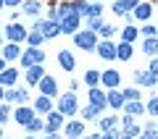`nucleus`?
Masks as SVG:
<instances>
[{"mask_svg": "<svg viewBox=\"0 0 158 139\" xmlns=\"http://www.w3.org/2000/svg\"><path fill=\"white\" fill-rule=\"evenodd\" d=\"M34 32H40L42 37H48V39H53V37H58L61 34V24H56V21H34Z\"/></svg>", "mask_w": 158, "mask_h": 139, "instance_id": "f257e3e1", "label": "nucleus"}, {"mask_svg": "<svg viewBox=\"0 0 158 139\" xmlns=\"http://www.w3.org/2000/svg\"><path fill=\"white\" fill-rule=\"evenodd\" d=\"M42 61H45V55H42L37 47H32L29 53H24V55H21V63H24V66H29V68H32V66H40Z\"/></svg>", "mask_w": 158, "mask_h": 139, "instance_id": "f03ea898", "label": "nucleus"}, {"mask_svg": "<svg viewBox=\"0 0 158 139\" xmlns=\"http://www.w3.org/2000/svg\"><path fill=\"white\" fill-rule=\"evenodd\" d=\"M58 108H61L63 116H74V113H77V97L74 95H63L61 102H58Z\"/></svg>", "mask_w": 158, "mask_h": 139, "instance_id": "7ed1b4c3", "label": "nucleus"}, {"mask_svg": "<svg viewBox=\"0 0 158 139\" xmlns=\"http://www.w3.org/2000/svg\"><path fill=\"white\" fill-rule=\"evenodd\" d=\"M74 42H77L79 47L90 50V47H95V34L92 32H79V34H74Z\"/></svg>", "mask_w": 158, "mask_h": 139, "instance_id": "20e7f679", "label": "nucleus"}, {"mask_svg": "<svg viewBox=\"0 0 158 139\" xmlns=\"http://www.w3.org/2000/svg\"><path fill=\"white\" fill-rule=\"evenodd\" d=\"M98 55H100L103 61H111V58H116V47H113L111 42H100L98 45Z\"/></svg>", "mask_w": 158, "mask_h": 139, "instance_id": "39448f33", "label": "nucleus"}, {"mask_svg": "<svg viewBox=\"0 0 158 139\" xmlns=\"http://www.w3.org/2000/svg\"><path fill=\"white\" fill-rule=\"evenodd\" d=\"M6 34L11 37V42H19V39H24V37H27V29H24V26H19V24H11V26L6 29Z\"/></svg>", "mask_w": 158, "mask_h": 139, "instance_id": "423d86ee", "label": "nucleus"}, {"mask_svg": "<svg viewBox=\"0 0 158 139\" xmlns=\"http://www.w3.org/2000/svg\"><path fill=\"white\" fill-rule=\"evenodd\" d=\"M77 24H79V16H77V13H71V16H66L61 21V32H66V34L77 32Z\"/></svg>", "mask_w": 158, "mask_h": 139, "instance_id": "0eeeda50", "label": "nucleus"}, {"mask_svg": "<svg viewBox=\"0 0 158 139\" xmlns=\"http://www.w3.org/2000/svg\"><path fill=\"white\" fill-rule=\"evenodd\" d=\"M40 92H42L45 97H53L56 95V81H53L50 76H45L42 81H40Z\"/></svg>", "mask_w": 158, "mask_h": 139, "instance_id": "6e6552de", "label": "nucleus"}, {"mask_svg": "<svg viewBox=\"0 0 158 139\" xmlns=\"http://www.w3.org/2000/svg\"><path fill=\"white\" fill-rule=\"evenodd\" d=\"M42 79H45L42 66H32V68H29V73H27V81H29V84H40Z\"/></svg>", "mask_w": 158, "mask_h": 139, "instance_id": "1a4fd4ad", "label": "nucleus"}, {"mask_svg": "<svg viewBox=\"0 0 158 139\" xmlns=\"http://www.w3.org/2000/svg\"><path fill=\"white\" fill-rule=\"evenodd\" d=\"M16 76L19 73L13 71V68H6V71H0V84H3V87H11V84L16 81Z\"/></svg>", "mask_w": 158, "mask_h": 139, "instance_id": "9d476101", "label": "nucleus"}, {"mask_svg": "<svg viewBox=\"0 0 158 139\" xmlns=\"http://www.w3.org/2000/svg\"><path fill=\"white\" fill-rule=\"evenodd\" d=\"M82 131H85V126H82L79 121H74V123H69L66 137H69V139H79V137H82Z\"/></svg>", "mask_w": 158, "mask_h": 139, "instance_id": "9b49d317", "label": "nucleus"}, {"mask_svg": "<svg viewBox=\"0 0 158 139\" xmlns=\"http://www.w3.org/2000/svg\"><path fill=\"white\" fill-rule=\"evenodd\" d=\"M58 63H61L66 71H71V68H74V58H71V53H69V50H61V53H58Z\"/></svg>", "mask_w": 158, "mask_h": 139, "instance_id": "f8f14e48", "label": "nucleus"}, {"mask_svg": "<svg viewBox=\"0 0 158 139\" xmlns=\"http://www.w3.org/2000/svg\"><path fill=\"white\" fill-rule=\"evenodd\" d=\"M21 11H24V13H29V16H37V13L42 11V6H40L37 0H27V3L21 6Z\"/></svg>", "mask_w": 158, "mask_h": 139, "instance_id": "ddd939ff", "label": "nucleus"}, {"mask_svg": "<svg viewBox=\"0 0 158 139\" xmlns=\"http://www.w3.org/2000/svg\"><path fill=\"white\" fill-rule=\"evenodd\" d=\"M61 123H63V118H61V113H50V116H48V131H56V129L58 126H61Z\"/></svg>", "mask_w": 158, "mask_h": 139, "instance_id": "4468645a", "label": "nucleus"}, {"mask_svg": "<svg viewBox=\"0 0 158 139\" xmlns=\"http://www.w3.org/2000/svg\"><path fill=\"white\" fill-rule=\"evenodd\" d=\"M135 16L142 18V21H148V18H150V3H140V6L135 8Z\"/></svg>", "mask_w": 158, "mask_h": 139, "instance_id": "2eb2a0df", "label": "nucleus"}, {"mask_svg": "<svg viewBox=\"0 0 158 139\" xmlns=\"http://www.w3.org/2000/svg\"><path fill=\"white\" fill-rule=\"evenodd\" d=\"M90 100H92V105H95V108L106 105V95H103L100 89H92V92H90Z\"/></svg>", "mask_w": 158, "mask_h": 139, "instance_id": "dca6fc26", "label": "nucleus"}, {"mask_svg": "<svg viewBox=\"0 0 158 139\" xmlns=\"http://www.w3.org/2000/svg\"><path fill=\"white\" fill-rule=\"evenodd\" d=\"M135 76H137V81H140V84H148V87H153V84H156V73H145V71H137Z\"/></svg>", "mask_w": 158, "mask_h": 139, "instance_id": "f3484780", "label": "nucleus"}, {"mask_svg": "<svg viewBox=\"0 0 158 139\" xmlns=\"http://www.w3.org/2000/svg\"><path fill=\"white\" fill-rule=\"evenodd\" d=\"M16 121L27 126V123L32 121V110H29V108H19V110H16Z\"/></svg>", "mask_w": 158, "mask_h": 139, "instance_id": "a211bd4d", "label": "nucleus"}, {"mask_svg": "<svg viewBox=\"0 0 158 139\" xmlns=\"http://www.w3.org/2000/svg\"><path fill=\"white\" fill-rule=\"evenodd\" d=\"M100 79H103V84H106V87H116V84H118V73H116V71H106Z\"/></svg>", "mask_w": 158, "mask_h": 139, "instance_id": "6ab92c4d", "label": "nucleus"}, {"mask_svg": "<svg viewBox=\"0 0 158 139\" xmlns=\"http://www.w3.org/2000/svg\"><path fill=\"white\" fill-rule=\"evenodd\" d=\"M6 100H11V102H24V100H27V92H24V89H11Z\"/></svg>", "mask_w": 158, "mask_h": 139, "instance_id": "aec40b11", "label": "nucleus"}, {"mask_svg": "<svg viewBox=\"0 0 158 139\" xmlns=\"http://www.w3.org/2000/svg\"><path fill=\"white\" fill-rule=\"evenodd\" d=\"M116 58H121V61H129V58H132V47H129V42H124L121 47H116Z\"/></svg>", "mask_w": 158, "mask_h": 139, "instance_id": "412c9836", "label": "nucleus"}, {"mask_svg": "<svg viewBox=\"0 0 158 139\" xmlns=\"http://www.w3.org/2000/svg\"><path fill=\"white\" fill-rule=\"evenodd\" d=\"M145 55H153V53H158V39L156 37H150V39H145Z\"/></svg>", "mask_w": 158, "mask_h": 139, "instance_id": "4be33fe9", "label": "nucleus"}, {"mask_svg": "<svg viewBox=\"0 0 158 139\" xmlns=\"http://www.w3.org/2000/svg\"><path fill=\"white\" fill-rule=\"evenodd\" d=\"M108 105L121 108V105H124V95H118V92H111V95H108Z\"/></svg>", "mask_w": 158, "mask_h": 139, "instance_id": "5701e85b", "label": "nucleus"}, {"mask_svg": "<svg viewBox=\"0 0 158 139\" xmlns=\"http://www.w3.org/2000/svg\"><path fill=\"white\" fill-rule=\"evenodd\" d=\"M34 108H37V110H42V113H48V110H50V100H48L45 95H40L37 102H34Z\"/></svg>", "mask_w": 158, "mask_h": 139, "instance_id": "b1692460", "label": "nucleus"}, {"mask_svg": "<svg viewBox=\"0 0 158 139\" xmlns=\"http://www.w3.org/2000/svg\"><path fill=\"white\" fill-rule=\"evenodd\" d=\"M142 110H145V108H142L137 100H135V102H127V113H129V116H140Z\"/></svg>", "mask_w": 158, "mask_h": 139, "instance_id": "393cba45", "label": "nucleus"}, {"mask_svg": "<svg viewBox=\"0 0 158 139\" xmlns=\"http://www.w3.org/2000/svg\"><path fill=\"white\" fill-rule=\"evenodd\" d=\"M100 76H103V73H98V71H87V76H85V81L90 84V87H95V84L100 81Z\"/></svg>", "mask_w": 158, "mask_h": 139, "instance_id": "a878e982", "label": "nucleus"}, {"mask_svg": "<svg viewBox=\"0 0 158 139\" xmlns=\"http://www.w3.org/2000/svg\"><path fill=\"white\" fill-rule=\"evenodd\" d=\"M13 58H21V55H19V47H16V45H8V47H6V61H13Z\"/></svg>", "mask_w": 158, "mask_h": 139, "instance_id": "bb28decb", "label": "nucleus"}, {"mask_svg": "<svg viewBox=\"0 0 158 139\" xmlns=\"http://www.w3.org/2000/svg\"><path fill=\"white\" fill-rule=\"evenodd\" d=\"M121 37H124V42H132V39L137 37V29L135 26H127L124 32H121Z\"/></svg>", "mask_w": 158, "mask_h": 139, "instance_id": "cd10ccee", "label": "nucleus"}, {"mask_svg": "<svg viewBox=\"0 0 158 139\" xmlns=\"http://www.w3.org/2000/svg\"><path fill=\"white\" fill-rule=\"evenodd\" d=\"M142 139H158V129L150 123V126H148L145 131H142Z\"/></svg>", "mask_w": 158, "mask_h": 139, "instance_id": "c85d7f7f", "label": "nucleus"}, {"mask_svg": "<svg viewBox=\"0 0 158 139\" xmlns=\"http://www.w3.org/2000/svg\"><path fill=\"white\" fill-rule=\"evenodd\" d=\"M71 6H74V13H77V16L79 13H87V8H90L85 0H77V3H71Z\"/></svg>", "mask_w": 158, "mask_h": 139, "instance_id": "c756f323", "label": "nucleus"}, {"mask_svg": "<svg viewBox=\"0 0 158 139\" xmlns=\"http://www.w3.org/2000/svg\"><path fill=\"white\" fill-rule=\"evenodd\" d=\"M40 42H42V34H40V32H34V34H29V45H32V47H37Z\"/></svg>", "mask_w": 158, "mask_h": 139, "instance_id": "7c9ffc66", "label": "nucleus"}, {"mask_svg": "<svg viewBox=\"0 0 158 139\" xmlns=\"http://www.w3.org/2000/svg\"><path fill=\"white\" fill-rule=\"evenodd\" d=\"M27 129H29V131H40V129H42V121H37V118H32V121L27 123Z\"/></svg>", "mask_w": 158, "mask_h": 139, "instance_id": "2f4dec72", "label": "nucleus"}, {"mask_svg": "<svg viewBox=\"0 0 158 139\" xmlns=\"http://www.w3.org/2000/svg\"><path fill=\"white\" fill-rule=\"evenodd\" d=\"M124 97H127L129 102H135L137 97H140V92H137V89H127V92H124Z\"/></svg>", "mask_w": 158, "mask_h": 139, "instance_id": "473e14b6", "label": "nucleus"}, {"mask_svg": "<svg viewBox=\"0 0 158 139\" xmlns=\"http://www.w3.org/2000/svg\"><path fill=\"white\" fill-rule=\"evenodd\" d=\"M98 110H100V108H95V105H90V108H85V113H82V116H85V121H87V118H92V116H95Z\"/></svg>", "mask_w": 158, "mask_h": 139, "instance_id": "72a5a7b5", "label": "nucleus"}, {"mask_svg": "<svg viewBox=\"0 0 158 139\" xmlns=\"http://www.w3.org/2000/svg\"><path fill=\"white\" fill-rule=\"evenodd\" d=\"M148 113L158 116V97H156V100H150V102H148Z\"/></svg>", "mask_w": 158, "mask_h": 139, "instance_id": "f704fd0d", "label": "nucleus"}, {"mask_svg": "<svg viewBox=\"0 0 158 139\" xmlns=\"http://www.w3.org/2000/svg\"><path fill=\"white\" fill-rule=\"evenodd\" d=\"M111 126H113V118H100V129L103 131H108Z\"/></svg>", "mask_w": 158, "mask_h": 139, "instance_id": "c9c22d12", "label": "nucleus"}, {"mask_svg": "<svg viewBox=\"0 0 158 139\" xmlns=\"http://www.w3.org/2000/svg\"><path fill=\"white\" fill-rule=\"evenodd\" d=\"M98 13H100V6H90L87 8V16L90 18H98Z\"/></svg>", "mask_w": 158, "mask_h": 139, "instance_id": "e433bc0d", "label": "nucleus"}, {"mask_svg": "<svg viewBox=\"0 0 158 139\" xmlns=\"http://www.w3.org/2000/svg\"><path fill=\"white\" fill-rule=\"evenodd\" d=\"M121 6H124V11H129V8H137V0H121Z\"/></svg>", "mask_w": 158, "mask_h": 139, "instance_id": "4c0bfd02", "label": "nucleus"}, {"mask_svg": "<svg viewBox=\"0 0 158 139\" xmlns=\"http://www.w3.org/2000/svg\"><path fill=\"white\" fill-rule=\"evenodd\" d=\"M142 34H145V39H150L153 34H156V26H145V29H142Z\"/></svg>", "mask_w": 158, "mask_h": 139, "instance_id": "58836bf2", "label": "nucleus"}, {"mask_svg": "<svg viewBox=\"0 0 158 139\" xmlns=\"http://www.w3.org/2000/svg\"><path fill=\"white\" fill-rule=\"evenodd\" d=\"M100 34H103V37H111V34H113V26H108V24H106V26L100 29Z\"/></svg>", "mask_w": 158, "mask_h": 139, "instance_id": "ea45409f", "label": "nucleus"}, {"mask_svg": "<svg viewBox=\"0 0 158 139\" xmlns=\"http://www.w3.org/2000/svg\"><path fill=\"white\" fill-rule=\"evenodd\" d=\"M90 26H92V29H103V24H100V18H92Z\"/></svg>", "mask_w": 158, "mask_h": 139, "instance_id": "a19ab883", "label": "nucleus"}, {"mask_svg": "<svg viewBox=\"0 0 158 139\" xmlns=\"http://www.w3.org/2000/svg\"><path fill=\"white\" fill-rule=\"evenodd\" d=\"M100 139H118V137H116V131H108L106 137H100Z\"/></svg>", "mask_w": 158, "mask_h": 139, "instance_id": "79ce46f5", "label": "nucleus"}, {"mask_svg": "<svg viewBox=\"0 0 158 139\" xmlns=\"http://www.w3.org/2000/svg\"><path fill=\"white\" fill-rule=\"evenodd\" d=\"M150 73H158V61H153V66H150Z\"/></svg>", "mask_w": 158, "mask_h": 139, "instance_id": "37998d69", "label": "nucleus"}, {"mask_svg": "<svg viewBox=\"0 0 158 139\" xmlns=\"http://www.w3.org/2000/svg\"><path fill=\"white\" fill-rule=\"evenodd\" d=\"M8 6H19V3H21V0H6Z\"/></svg>", "mask_w": 158, "mask_h": 139, "instance_id": "c03bdc74", "label": "nucleus"}, {"mask_svg": "<svg viewBox=\"0 0 158 139\" xmlns=\"http://www.w3.org/2000/svg\"><path fill=\"white\" fill-rule=\"evenodd\" d=\"M45 139H61V137H58V134H48Z\"/></svg>", "mask_w": 158, "mask_h": 139, "instance_id": "a18cd8bd", "label": "nucleus"}, {"mask_svg": "<svg viewBox=\"0 0 158 139\" xmlns=\"http://www.w3.org/2000/svg\"><path fill=\"white\" fill-rule=\"evenodd\" d=\"M0 97H6V92H3V84H0Z\"/></svg>", "mask_w": 158, "mask_h": 139, "instance_id": "49530a36", "label": "nucleus"}, {"mask_svg": "<svg viewBox=\"0 0 158 139\" xmlns=\"http://www.w3.org/2000/svg\"><path fill=\"white\" fill-rule=\"evenodd\" d=\"M3 66H6V63H3V61H0V71H6V68H3Z\"/></svg>", "mask_w": 158, "mask_h": 139, "instance_id": "de8ad7c7", "label": "nucleus"}, {"mask_svg": "<svg viewBox=\"0 0 158 139\" xmlns=\"http://www.w3.org/2000/svg\"><path fill=\"white\" fill-rule=\"evenodd\" d=\"M85 139H100V137H85Z\"/></svg>", "mask_w": 158, "mask_h": 139, "instance_id": "09e8293b", "label": "nucleus"}, {"mask_svg": "<svg viewBox=\"0 0 158 139\" xmlns=\"http://www.w3.org/2000/svg\"><path fill=\"white\" fill-rule=\"evenodd\" d=\"M3 3H6V0H0V8H3Z\"/></svg>", "mask_w": 158, "mask_h": 139, "instance_id": "8fccbe9b", "label": "nucleus"}, {"mask_svg": "<svg viewBox=\"0 0 158 139\" xmlns=\"http://www.w3.org/2000/svg\"><path fill=\"white\" fill-rule=\"evenodd\" d=\"M0 121H3V110H0Z\"/></svg>", "mask_w": 158, "mask_h": 139, "instance_id": "3c124183", "label": "nucleus"}, {"mask_svg": "<svg viewBox=\"0 0 158 139\" xmlns=\"http://www.w3.org/2000/svg\"><path fill=\"white\" fill-rule=\"evenodd\" d=\"M124 139H132V137H129V134H127V137H124Z\"/></svg>", "mask_w": 158, "mask_h": 139, "instance_id": "603ef678", "label": "nucleus"}, {"mask_svg": "<svg viewBox=\"0 0 158 139\" xmlns=\"http://www.w3.org/2000/svg\"><path fill=\"white\" fill-rule=\"evenodd\" d=\"M27 139H34V137H27Z\"/></svg>", "mask_w": 158, "mask_h": 139, "instance_id": "864d4df0", "label": "nucleus"}, {"mask_svg": "<svg viewBox=\"0 0 158 139\" xmlns=\"http://www.w3.org/2000/svg\"><path fill=\"white\" fill-rule=\"evenodd\" d=\"M0 139H3V137H0Z\"/></svg>", "mask_w": 158, "mask_h": 139, "instance_id": "5fc2aeb1", "label": "nucleus"}]
</instances>
